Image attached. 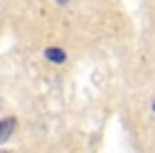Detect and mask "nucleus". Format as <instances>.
Listing matches in <instances>:
<instances>
[{"mask_svg": "<svg viewBox=\"0 0 155 153\" xmlns=\"http://www.w3.org/2000/svg\"><path fill=\"white\" fill-rule=\"evenodd\" d=\"M55 5H66V2H70V0H53Z\"/></svg>", "mask_w": 155, "mask_h": 153, "instance_id": "7ed1b4c3", "label": "nucleus"}, {"mask_svg": "<svg viewBox=\"0 0 155 153\" xmlns=\"http://www.w3.org/2000/svg\"><path fill=\"white\" fill-rule=\"evenodd\" d=\"M43 58H45L49 64L62 66V64H66V60H68V53H66L62 47H55V45H51V47H47V49L43 51Z\"/></svg>", "mask_w": 155, "mask_h": 153, "instance_id": "f257e3e1", "label": "nucleus"}, {"mask_svg": "<svg viewBox=\"0 0 155 153\" xmlns=\"http://www.w3.org/2000/svg\"><path fill=\"white\" fill-rule=\"evenodd\" d=\"M15 128H17V119L15 117H2L0 119V145L7 142L13 136Z\"/></svg>", "mask_w": 155, "mask_h": 153, "instance_id": "f03ea898", "label": "nucleus"}, {"mask_svg": "<svg viewBox=\"0 0 155 153\" xmlns=\"http://www.w3.org/2000/svg\"><path fill=\"white\" fill-rule=\"evenodd\" d=\"M151 108H153V113H155V98H153V102H151Z\"/></svg>", "mask_w": 155, "mask_h": 153, "instance_id": "20e7f679", "label": "nucleus"}]
</instances>
